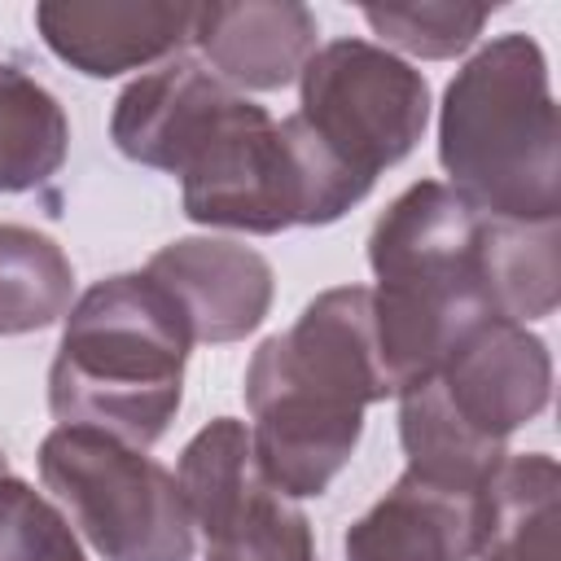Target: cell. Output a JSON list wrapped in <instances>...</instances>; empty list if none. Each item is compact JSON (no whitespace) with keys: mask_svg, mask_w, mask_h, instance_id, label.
Returning a JSON list of instances; mask_svg holds the SVG:
<instances>
[{"mask_svg":"<svg viewBox=\"0 0 561 561\" xmlns=\"http://www.w3.org/2000/svg\"><path fill=\"white\" fill-rule=\"evenodd\" d=\"M482 495H456L403 473L342 539L346 561H473Z\"/></svg>","mask_w":561,"mask_h":561,"instance_id":"cell-13","label":"cell"},{"mask_svg":"<svg viewBox=\"0 0 561 561\" xmlns=\"http://www.w3.org/2000/svg\"><path fill=\"white\" fill-rule=\"evenodd\" d=\"M386 394L373 289H324L245 368L250 447L263 482L289 500L324 495L359 447L364 408Z\"/></svg>","mask_w":561,"mask_h":561,"instance_id":"cell-1","label":"cell"},{"mask_svg":"<svg viewBox=\"0 0 561 561\" xmlns=\"http://www.w3.org/2000/svg\"><path fill=\"white\" fill-rule=\"evenodd\" d=\"M197 4H39L35 26L44 44L92 79H114L123 70H140L167 61L193 39Z\"/></svg>","mask_w":561,"mask_h":561,"instance_id":"cell-11","label":"cell"},{"mask_svg":"<svg viewBox=\"0 0 561 561\" xmlns=\"http://www.w3.org/2000/svg\"><path fill=\"white\" fill-rule=\"evenodd\" d=\"M75 267L66 250L22 224H0V337L48 329L70 311Z\"/></svg>","mask_w":561,"mask_h":561,"instance_id":"cell-18","label":"cell"},{"mask_svg":"<svg viewBox=\"0 0 561 561\" xmlns=\"http://www.w3.org/2000/svg\"><path fill=\"white\" fill-rule=\"evenodd\" d=\"M399 443L408 456L403 473H412L430 486L456 491V495H482L508 456V447L486 443L473 430H465L447 412V403L430 377L399 394Z\"/></svg>","mask_w":561,"mask_h":561,"instance_id":"cell-15","label":"cell"},{"mask_svg":"<svg viewBox=\"0 0 561 561\" xmlns=\"http://www.w3.org/2000/svg\"><path fill=\"white\" fill-rule=\"evenodd\" d=\"M438 162L486 219H561L557 101L548 57L530 35H495L456 70L438 110Z\"/></svg>","mask_w":561,"mask_h":561,"instance_id":"cell-3","label":"cell"},{"mask_svg":"<svg viewBox=\"0 0 561 561\" xmlns=\"http://www.w3.org/2000/svg\"><path fill=\"white\" fill-rule=\"evenodd\" d=\"M298 118L364 184L403 162L430 123V83L368 39H333L298 75Z\"/></svg>","mask_w":561,"mask_h":561,"instance_id":"cell-7","label":"cell"},{"mask_svg":"<svg viewBox=\"0 0 561 561\" xmlns=\"http://www.w3.org/2000/svg\"><path fill=\"white\" fill-rule=\"evenodd\" d=\"M482 289L495 320L526 324L552 316L561 298V219L482 224Z\"/></svg>","mask_w":561,"mask_h":561,"instance_id":"cell-16","label":"cell"},{"mask_svg":"<svg viewBox=\"0 0 561 561\" xmlns=\"http://www.w3.org/2000/svg\"><path fill=\"white\" fill-rule=\"evenodd\" d=\"M430 381L465 430L508 447V434L548 408L552 355L548 342L526 324L486 320L447 355Z\"/></svg>","mask_w":561,"mask_h":561,"instance_id":"cell-8","label":"cell"},{"mask_svg":"<svg viewBox=\"0 0 561 561\" xmlns=\"http://www.w3.org/2000/svg\"><path fill=\"white\" fill-rule=\"evenodd\" d=\"M70 149L61 101L26 70L0 61V193L48 184Z\"/></svg>","mask_w":561,"mask_h":561,"instance_id":"cell-17","label":"cell"},{"mask_svg":"<svg viewBox=\"0 0 561 561\" xmlns=\"http://www.w3.org/2000/svg\"><path fill=\"white\" fill-rule=\"evenodd\" d=\"M491 9L478 4H447V0H425V4H364V22L394 48L443 61L465 53L478 31L486 26Z\"/></svg>","mask_w":561,"mask_h":561,"instance_id":"cell-20","label":"cell"},{"mask_svg":"<svg viewBox=\"0 0 561 561\" xmlns=\"http://www.w3.org/2000/svg\"><path fill=\"white\" fill-rule=\"evenodd\" d=\"M188 346L180 307L149 272L105 276L66 316L48 368V408L61 425L149 447L180 412Z\"/></svg>","mask_w":561,"mask_h":561,"instance_id":"cell-4","label":"cell"},{"mask_svg":"<svg viewBox=\"0 0 561 561\" xmlns=\"http://www.w3.org/2000/svg\"><path fill=\"white\" fill-rule=\"evenodd\" d=\"M561 469L548 451L504 456L482 491L478 561H561Z\"/></svg>","mask_w":561,"mask_h":561,"instance_id":"cell-14","label":"cell"},{"mask_svg":"<svg viewBox=\"0 0 561 561\" xmlns=\"http://www.w3.org/2000/svg\"><path fill=\"white\" fill-rule=\"evenodd\" d=\"M320 22L298 0L197 4L193 44L228 88L276 92L302 75L316 53Z\"/></svg>","mask_w":561,"mask_h":561,"instance_id":"cell-12","label":"cell"},{"mask_svg":"<svg viewBox=\"0 0 561 561\" xmlns=\"http://www.w3.org/2000/svg\"><path fill=\"white\" fill-rule=\"evenodd\" d=\"M39 478L105 561H193V517L175 473L145 447L57 425L39 443Z\"/></svg>","mask_w":561,"mask_h":561,"instance_id":"cell-6","label":"cell"},{"mask_svg":"<svg viewBox=\"0 0 561 561\" xmlns=\"http://www.w3.org/2000/svg\"><path fill=\"white\" fill-rule=\"evenodd\" d=\"M184 215L206 228L285 232L342 219L373 184L351 175L298 114L272 118L263 105L237 96L202 145L180 167Z\"/></svg>","mask_w":561,"mask_h":561,"instance_id":"cell-5","label":"cell"},{"mask_svg":"<svg viewBox=\"0 0 561 561\" xmlns=\"http://www.w3.org/2000/svg\"><path fill=\"white\" fill-rule=\"evenodd\" d=\"M237 96L241 92L210 75L202 61L171 57L118 92L110 114V140L123 158L180 175L188 153Z\"/></svg>","mask_w":561,"mask_h":561,"instance_id":"cell-10","label":"cell"},{"mask_svg":"<svg viewBox=\"0 0 561 561\" xmlns=\"http://www.w3.org/2000/svg\"><path fill=\"white\" fill-rule=\"evenodd\" d=\"M145 272L171 294L193 342H241L272 307V263L224 237H180L162 245Z\"/></svg>","mask_w":561,"mask_h":561,"instance_id":"cell-9","label":"cell"},{"mask_svg":"<svg viewBox=\"0 0 561 561\" xmlns=\"http://www.w3.org/2000/svg\"><path fill=\"white\" fill-rule=\"evenodd\" d=\"M202 561H320L307 513L267 482H254L210 522H202Z\"/></svg>","mask_w":561,"mask_h":561,"instance_id":"cell-19","label":"cell"},{"mask_svg":"<svg viewBox=\"0 0 561 561\" xmlns=\"http://www.w3.org/2000/svg\"><path fill=\"white\" fill-rule=\"evenodd\" d=\"M0 473H9V456L4 451H0Z\"/></svg>","mask_w":561,"mask_h":561,"instance_id":"cell-22","label":"cell"},{"mask_svg":"<svg viewBox=\"0 0 561 561\" xmlns=\"http://www.w3.org/2000/svg\"><path fill=\"white\" fill-rule=\"evenodd\" d=\"M0 561H83L70 517L13 473H0Z\"/></svg>","mask_w":561,"mask_h":561,"instance_id":"cell-21","label":"cell"},{"mask_svg":"<svg viewBox=\"0 0 561 561\" xmlns=\"http://www.w3.org/2000/svg\"><path fill=\"white\" fill-rule=\"evenodd\" d=\"M482 224L451 184L403 188L368 232L373 324L390 394L434 377L447 355L491 316L482 289Z\"/></svg>","mask_w":561,"mask_h":561,"instance_id":"cell-2","label":"cell"}]
</instances>
